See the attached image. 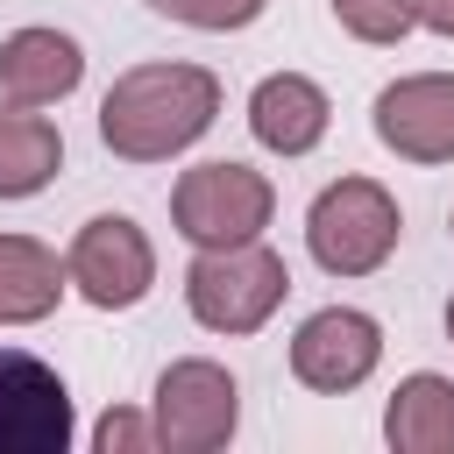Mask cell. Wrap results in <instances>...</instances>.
Masks as SVG:
<instances>
[{
	"instance_id": "5bb4252c",
	"label": "cell",
	"mask_w": 454,
	"mask_h": 454,
	"mask_svg": "<svg viewBox=\"0 0 454 454\" xmlns=\"http://www.w3.org/2000/svg\"><path fill=\"white\" fill-rule=\"evenodd\" d=\"M64 170V135L35 106H0V199H35Z\"/></svg>"
},
{
	"instance_id": "e0dca14e",
	"label": "cell",
	"mask_w": 454,
	"mask_h": 454,
	"mask_svg": "<svg viewBox=\"0 0 454 454\" xmlns=\"http://www.w3.org/2000/svg\"><path fill=\"white\" fill-rule=\"evenodd\" d=\"M92 447H99V454H149V447H156V419L114 404V411L92 426Z\"/></svg>"
},
{
	"instance_id": "2e32d148",
	"label": "cell",
	"mask_w": 454,
	"mask_h": 454,
	"mask_svg": "<svg viewBox=\"0 0 454 454\" xmlns=\"http://www.w3.org/2000/svg\"><path fill=\"white\" fill-rule=\"evenodd\" d=\"M163 21H184V28H206V35H234L248 28L270 0H149Z\"/></svg>"
},
{
	"instance_id": "8992f818",
	"label": "cell",
	"mask_w": 454,
	"mask_h": 454,
	"mask_svg": "<svg viewBox=\"0 0 454 454\" xmlns=\"http://www.w3.org/2000/svg\"><path fill=\"white\" fill-rule=\"evenodd\" d=\"M64 277H71V291H78L85 305L128 312V305H142L149 284H156V248H149V234H142L128 213H92V220L71 234V248H64Z\"/></svg>"
},
{
	"instance_id": "7c38bea8",
	"label": "cell",
	"mask_w": 454,
	"mask_h": 454,
	"mask_svg": "<svg viewBox=\"0 0 454 454\" xmlns=\"http://www.w3.org/2000/svg\"><path fill=\"white\" fill-rule=\"evenodd\" d=\"M71 277L64 255L43 248L35 234H0V326H35L64 305Z\"/></svg>"
},
{
	"instance_id": "3957f363",
	"label": "cell",
	"mask_w": 454,
	"mask_h": 454,
	"mask_svg": "<svg viewBox=\"0 0 454 454\" xmlns=\"http://www.w3.org/2000/svg\"><path fill=\"white\" fill-rule=\"evenodd\" d=\"M404 213L376 177H333L305 213V248L326 277H376L397 255Z\"/></svg>"
},
{
	"instance_id": "ac0fdd59",
	"label": "cell",
	"mask_w": 454,
	"mask_h": 454,
	"mask_svg": "<svg viewBox=\"0 0 454 454\" xmlns=\"http://www.w3.org/2000/svg\"><path fill=\"white\" fill-rule=\"evenodd\" d=\"M411 7H419V28H433V35L454 43V0H411Z\"/></svg>"
},
{
	"instance_id": "9c48e42d",
	"label": "cell",
	"mask_w": 454,
	"mask_h": 454,
	"mask_svg": "<svg viewBox=\"0 0 454 454\" xmlns=\"http://www.w3.org/2000/svg\"><path fill=\"white\" fill-rule=\"evenodd\" d=\"M376 142L404 163H454V71H411L376 92Z\"/></svg>"
},
{
	"instance_id": "ba28073f",
	"label": "cell",
	"mask_w": 454,
	"mask_h": 454,
	"mask_svg": "<svg viewBox=\"0 0 454 454\" xmlns=\"http://www.w3.org/2000/svg\"><path fill=\"white\" fill-rule=\"evenodd\" d=\"M71 440L78 411L64 376L28 348H0V454H64Z\"/></svg>"
},
{
	"instance_id": "d6986e66",
	"label": "cell",
	"mask_w": 454,
	"mask_h": 454,
	"mask_svg": "<svg viewBox=\"0 0 454 454\" xmlns=\"http://www.w3.org/2000/svg\"><path fill=\"white\" fill-rule=\"evenodd\" d=\"M447 340H454V298H447Z\"/></svg>"
},
{
	"instance_id": "7a4b0ae2",
	"label": "cell",
	"mask_w": 454,
	"mask_h": 454,
	"mask_svg": "<svg viewBox=\"0 0 454 454\" xmlns=\"http://www.w3.org/2000/svg\"><path fill=\"white\" fill-rule=\"evenodd\" d=\"M291 291V270L270 241H234V248H199L184 270V305L206 333H255L277 319Z\"/></svg>"
},
{
	"instance_id": "5b68a950",
	"label": "cell",
	"mask_w": 454,
	"mask_h": 454,
	"mask_svg": "<svg viewBox=\"0 0 454 454\" xmlns=\"http://www.w3.org/2000/svg\"><path fill=\"white\" fill-rule=\"evenodd\" d=\"M149 419H156V447H170V454H213L241 426V383L227 376V362L184 355V362H170L156 376Z\"/></svg>"
},
{
	"instance_id": "9a60e30c",
	"label": "cell",
	"mask_w": 454,
	"mask_h": 454,
	"mask_svg": "<svg viewBox=\"0 0 454 454\" xmlns=\"http://www.w3.org/2000/svg\"><path fill=\"white\" fill-rule=\"evenodd\" d=\"M333 21L355 35V43H404L419 28V7L411 0H333Z\"/></svg>"
},
{
	"instance_id": "52a82bcc",
	"label": "cell",
	"mask_w": 454,
	"mask_h": 454,
	"mask_svg": "<svg viewBox=\"0 0 454 454\" xmlns=\"http://www.w3.org/2000/svg\"><path fill=\"white\" fill-rule=\"evenodd\" d=\"M376 362H383V326H376V312H362V305H319V312L298 319V333H291V376H298L305 390H319V397L362 390V383L376 376Z\"/></svg>"
},
{
	"instance_id": "6da1fadb",
	"label": "cell",
	"mask_w": 454,
	"mask_h": 454,
	"mask_svg": "<svg viewBox=\"0 0 454 454\" xmlns=\"http://www.w3.org/2000/svg\"><path fill=\"white\" fill-rule=\"evenodd\" d=\"M220 114V78L206 64H135L99 99V142L121 163L184 156Z\"/></svg>"
},
{
	"instance_id": "4fadbf2b",
	"label": "cell",
	"mask_w": 454,
	"mask_h": 454,
	"mask_svg": "<svg viewBox=\"0 0 454 454\" xmlns=\"http://www.w3.org/2000/svg\"><path fill=\"white\" fill-rule=\"evenodd\" d=\"M383 440L397 454H454V376L419 369L383 404Z\"/></svg>"
},
{
	"instance_id": "277c9868",
	"label": "cell",
	"mask_w": 454,
	"mask_h": 454,
	"mask_svg": "<svg viewBox=\"0 0 454 454\" xmlns=\"http://www.w3.org/2000/svg\"><path fill=\"white\" fill-rule=\"evenodd\" d=\"M277 213V184L234 156H213V163H192L177 184H170V227L192 241V248H234V241H262Z\"/></svg>"
},
{
	"instance_id": "30bf717a",
	"label": "cell",
	"mask_w": 454,
	"mask_h": 454,
	"mask_svg": "<svg viewBox=\"0 0 454 454\" xmlns=\"http://www.w3.org/2000/svg\"><path fill=\"white\" fill-rule=\"evenodd\" d=\"M333 128V99L319 78L305 71H270L255 92H248V135L270 149V156H312Z\"/></svg>"
},
{
	"instance_id": "8fae6325",
	"label": "cell",
	"mask_w": 454,
	"mask_h": 454,
	"mask_svg": "<svg viewBox=\"0 0 454 454\" xmlns=\"http://www.w3.org/2000/svg\"><path fill=\"white\" fill-rule=\"evenodd\" d=\"M85 78V50L64 28H14L0 43V92L14 106H57Z\"/></svg>"
}]
</instances>
